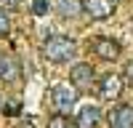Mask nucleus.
Masks as SVG:
<instances>
[{
	"label": "nucleus",
	"instance_id": "obj_1",
	"mask_svg": "<svg viewBox=\"0 0 133 128\" xmlns=\"http://www.w3.org/2000/svg\"><path fill=\"white\" fill-rule=\"evenodd\" d=\"M43 53L53 64H66L77 56V40H72L69 35H51L43 43Z\"/></svg>",
	"mask_w": 133,
	"mask_h": 128
},
{
	"label": "nucleus",
	"instance_id": "obj_2",
	"mask_svg": "<svg viewBox=\"0 0 133 128\" xmlns=\"http://www.w3.org/2000/svg\"><path fill=\"white\" fill-rule=\"evenodd\" d=\"M51 99H53V107L59 110V115H69V110L80 99V91L72 83H56L53 91H51Z\"/></svg>",
	"mask_w": 133,
	"mask_h": 128
},
{
	"label": "nucleus",
	"instance_id": "obj_3",
	"mask_svg": "<svg viewBox=\"0 0 133 128\" xmlns=\"http://www.w3.org/2000/svg\"><path fill=\"white\" fill-rule=\"evenodd\" d=\"M69 83H72L80 93L88 91V88L96 83V69H93V64H88V61H77L75 67L69 69Z\"/></svg>",
	"mask_w": 133,
	"mask_h": 128
},
{
	"label": "nucleus",
	"instance_id": "obj_4",
	"mask_svg": "<svg viewBox=\"0 0 133 128\" xmlns=\"http://www.w3.org/2000/svg\"><path fill=\"white\" fill-rule=\"evenodd\" d=\"M123 78H120V75H104L101 80H98V96H101L104 101H115V99H120V93H123Z\"/></svg>",
	"mask_w": 133,
	"mask_h": 128
},
{
	"label": "nucleus",
	"instance_id": "obj_5",
	"mask_svg": "<svg viewBox=\"0 0 133 128\" xmlns=\"http://www.w3.org/2000/svg\"><path fill=\"white\" fill-rule=\"evenodd\" d=\"M83 14L91 19H109L117 8V0H80Z\"/></svg>",
	"mask_w": 133,
	"mask_h": 128
},
{
	"label": "nucleus",
	"instance_id": "obj_6",
	"mask_svg": "<svg viewBox=\"0 0 133 128\" xmlns=\"http://www.w3.org/2000/svg\"><path fill=\"white\" fill-rule=\"evenodd\" d=\"M93 53L104 61H115L120 53H123V46L115 40V37H96L93 40Z\"/></svg>",
	"mask_w": 133,
	"mask_h": 128
},
{
	"label": "nucleus",
	"instance_id": "obj_7",
	"mask_svg": "<svg viewBox=\"0 0 133 128\" xmlns=\"http://www.w3.org/2000/svg\"><path fill=\"white\" fill-rule=\"evenodd\" d=\"M21 78V64L11 53H0V80L3 83H16Z\"/></svg>",
	"mask_w": 133,
	"mask_h": 128
},
{
	"label": "nucleus",
	"instance_id": "obj_8",
	"mask_svg": "<svg viewBox=\"0 0 133 128\" xmlns=\"http://www.w3.org/2000/svg\"><path fill=\"white\" fill-rule=\"evenodd\" d=\"M109 128H133V104H120L109 115Z\"/></svg>",
	"mask_w": 133,
	"mask_h": 128
},
{
	"label": "nucleus",
	"instance_id": "obj_9",
	"mask_svg": "<svg viewBox=\"0 0 133 128\" xmlns=\"http://www.w3.org/2000/svg\"><path fill=\"white\" fill-rule=\"evenodd\" d=\"M101 123V110L93 104L88 107H80V112H77V128H98Z\"/></svg>",
	"mask_w": 133,
	"mask_h": 128
},
{
	"label": "nucleus",
	"instance_id": "obj_10",
	"mask_svg": "<svg viewBox=\"0 0 133 128\" xmlns=\"http://www.w3.org/2000/svg\"><path fill=\"white\" fill-rule=\"evenodd\" d=\"M53 8L61 19H77L83 14V3L80 0H53Z\"/></svg>",
	"mask_w": 133,
	"mask_h": 128
},
{
	"label": "nucleus",
	"instance_id": "obj_11",
	"mask_svg": "<svg viewBox=\"0 0 133 128\" xmlns=\"http://www.w3.org/2000/svg\"><path fill=\"white\" fill-rule=\"evenodd\" d=\"M48 128H77V123L72 120L69 115H53L48 120Z\"/></svg>",
	"mask_w": 133,
	"mask_h": 128
},
{
	"label": "nucleus",
	"instance_id": "obj_12",
	"mask_svg": "<svg viewBox=\"0 0 133 128\" xmlns=\"http://www.w3.org/2000/svg\"><path fill=\"white\" fill-rule=\"evenodd\" d=\"M8 32H11V14L0 8V35H8Z\"/></svg>",
	"mask_w": 133,
	"mask_h": 128
},
{
	"label": "nucleus",
	"instance_id": "obj_13",
	"mask_svg": "<svg viewBox=\"0 0 133 128\" xmlns=\"http://www.w3.org/2000/svg\"><path fill=\"white\" fill-rule=\"evenodd\" d=\"M32 14L35 16H45L48 14V0H32Z\"/></svg>",
	"mask_w": 133,
	"mask_h": 128
},
{
	"label": "nucleus",
	"instance_id": "obj_14",
	"mask_svg": "<svg viewBox=\"0 0 133 128\" xmlns=\"http://www.w3.org/2000/svg\"><path fill=\"white\" fill-rule=\"evenodd\" d=\"M125 80H128V83L133 85V59H130V61L125 64Z\"/></svg>",
	"mask_w": 133,
	"mask_h": 128
},
{
	"label": "nucleus",
	"instance_id": "obj_15",
	"mask_svg": "<svg viewBox=\"0 0 133 128\" xmlns=\"http://www.w3.org/2000/svg\"><path fill=\"white\" fill-rule=\"evenodd\" d=\"M16 3H19V0H0V8H5V5H8V8H14Z\"/></svg>",
	"mask_w": 133,
	"mask_h": 128
}]
</instances>
